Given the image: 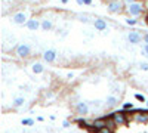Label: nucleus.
Returning a JSON list of instances; mask_svg holds the SVG:
<instances>
[{
    "instance_id": "nucleus-1",
    "label": "nucleus",
    "mask_w": 148,
    "mask_h": 133,
    "mask_svg": "<svg viewBox=\"0 0 148 133\" xmlns=\"http://www.w3.org/2000/svg\"><path fill=\"white\" fill-rule=\"evenodd\" d=\"M144 10H145V5H144V2H141V0H136V2H133V3H130L125 8V12L130 18L141 16L144 14Z\"/></svg>"
},
{
    "instance_id": "nucleus-2",
    "label": "nucleus",
    "mask_w": 148,
    "mask_h": 133,
    "mask_svg": "<svg viewBox=\"0 0 148 133\" xmlns=\"http://www.w3.org/2000/svg\"><path fill=\"white\" fill-rule=\"evenodd\" d=\"M111 120L114 121V124L119 127V126H126L129 123V118H127V114L125 111H114L108 115Z\"/></svg>"
},
{
    "instance_id": "nucleus-3",
    "label": "nucleus",
    "mask_w": 148,
    "mask_h": 133,
    "mask_svg": "<svg viewBox=\"0 0 148 133\" xmlns=\"http://www.w3.org/2000/svg\"><path fill=\"white\" fill-rule=\"evenodd\" d=\"M125 8H126V5L123 0H111L107 5V10L110 14H120V12H125Z\"/></svg>"
},
{
    "instance_id": "nucleus-4",
    "label": "nucleus",
    "mask_w": 148,
    "mask_h": 133,
    "mask_svg": "<svg viewBox=\"0 0 148 133\" xmlns=\"http://www.w3.org/2000/svg\"><path fill=\"white\" fill-rule=\"evenodd\" d=\"M15 55L18 58H28L31 55V47L27 43H21L15 47Z\"/></svg>"
},
{
    "instance_id": "nucleus-5",
    "label": "nucleus",
    "mask_w": 148,
    "mask_h": 133,
    "mask_svg": "<svg viewBox=\"0 0 148 133\" xmlns=\"http://www.w3.org/2000/svg\"><path fill=\"white\" fill-rule=\"evenodd\" d=\"M132 120L136 123H142L147 124L148 123V113L144 110H135V113L132 114Z\"/></svg>"
},
{
    "instance_id": "nucleus-6",
    "label": "nucleus",
    "mask_w": 148,
    "mask_h": 133,
    "mask_svg": "<svg viewBox=\"0 0 148 133\" xmlns=\"http://www.w3.org/2000/svg\"><path fill=\"white\" fill-rule=\"evenodd\" d=\"M12 22L16 24V25H24V24L28 22V16L25 12H16V14H14V16H12Z\"/></svg>"
},
{
    "instance_id": "nucleus-7",
    "label": "nucleus",
    "mask_w": 148,
    "mask_h": 133,
    "mask_svg": "<svg viewBox=\"0 0 148 133\" xmlns=\"http://www.w3.org/2000/svg\"><path fill=\"white\" fill-rule=\"evenodd\" d=\"M76 113L80 114L82 117L88 115V114H89V104H88V102H84V101L77 102V104H76Z\"/></svg>"
},
{
    "instance_id": "nucleus-8",
    "label": "nucleus",
    "mask_w": 148,
    "mask_h": 133,
    "mask_svg": "<svg viewBox=\"0 0 148 133\" xmlns=\"http://www.w3.org/2000/svg\"><path fill=\"white\" fill-rule=\"evenodd\" d=\"M92 123H93V130H98V129H104V127H108V118H107V117L95 118Z\"/></svg>"
},
{
    "instance_id": "nucleus-9",
    "label": "nucleus",
    "mask_w": 148,
    "mask_h": 133,
    "mask_svg": "<svg viewBox=\"0 0 148 133\" xmlns=\"http://www.w3.org/2000/svg\"><path fill=\"white\" fill-rule=\"evenodd\" d=\"M25 25H27V28L30 31H37L39 28H42V22L39 19H36V18H31V19H28V22L25 24Z\"/></svg>"
},
{
    "instance_id": "nucleus-10",
    "label": "nucleus",
    "mask_w": 148,
    "mask_h": 133,
    "mask_svg": "<svg viewBox=\"0 0 148 133\" xmlns=\"http://www.w3.org/2000/svg\"><path fill=\"white\" fill-rule=\"evenodd\" d=\"M43 59L46 62H55V59H56V52L53 50V49H47V50H45V53H43Z\"/></svg>"
},
{
    "instance_id": "nucleus-11",
    "label": "nucleus",
    "mask_w": 148,
    "mask_h": 133,
    "mask_svg": "<svg viewBox=\"0 0 148 133\" xmlns=\"http://www.w3.org/2000/svg\"><path fill=\"white\" fill-rule=\"evenodd\" d=\"M141 34L138 33V31H130L129 34H127V40H129V43H132V44H138L139 42H141Z\"/></svg>"
},
{
    "instance_id": "nucleus-12",
    "label": "nucleus",
    "mask_w": 148,
    "mask_h": 133,
    "mask_svg": "<svg viewBox=\"0 0 148 133\" xmlns=\"http://www.w3.org/2000/svg\"><path fill=\"white\" fill-rule=\"evenodd\" d=\"M93 25H95V28H96L98 31L107 30V22H105L104 19H101V18H96V19L93 21Z\"/></svg>"
},
{
    "instance_id": "nucleus-13",
    "label": "nucleus",
    "mask_w": 148,
    "mask_h": 133,
    "mask_svg": "<svg viewBox=\"0 0 148 133\" xmlns=\"http://www.w3.org/2000/svg\"><path fill=\"white\" fill-rule=\"evenodd\" d=\"M31 71L34 72V74H42V72L45 71V67L40 62H34L33 67H31Z\"/></svg>"
},
{
    "instance_id": "nucleus-14",
    "label": "nucleus",
    "mask_w": 148,
    "mask_h": 133,
    "mask_svg": "<svg viewBox=\"0 0 148 133\" xmlns=\"http://www.w3.org/2000/svg\"><path fill=\"white\" fill-rule=\"evenodd\" d=\"M24 104H25V99H24L22 96H18V98H15L14 102H12V106L14 108H21V106H24Z\"/></svg>"
},
{
    "instance_id": "nucleus-15",
    "label": "nucleus",
    "mask_w": 148,
    "mask_h": 133,
    "mask_svg": "<svg viewBox=\"0 0 148 133\" xmlns=\"http://www.w3.org/2000/svg\"><path fill=\"white\" fill-rule=\"evenodd\" d=\"M117 104H119V98H117V96L111 95V96L107 98V106H116Z\"/></svg>"
},
{
    "instance_id": "nucleus-16",
    "label": "nucleus",
    "mask_w": 148,
    "mask_h": 133,
    "mask_svg": "<svg viewBox=\"0 0 148 133\" xmlns=\"http://www.w3.org/2000/svg\"><path fill=\"white\" fill-rule=\"evenodd\" d=\"M52 28V21L51 19H43L42 21V30L43 31H49Z\"/></svg>"
},
{
    "instance_id": "nucleus-17",
    "label": "nucleus",
    "mask_w": 148,
    "mask_h": 133,
    "mask_svg": "<svg viewBox=\"0 0 148 133\" xmlns=\"http://www.w3.org/2000/svg\"><path fill=\"white\" fill-rule=\"evenodd\" d=\"M21 124L22 126H33L34 124V120L33 118H22L21 120Z\"/></svg>"
},
{
    "instance_id": "nucleus-18",
    "label": "nucleus",
    "mask_w": 148,
    "mask_h": 133,
    "mask_svg": "<svg viewBox=\"0 0 148 133\" xmlns=\"http://www.w3.org/2000/svg\"><path fill=\"white\" fill-rule=\"evenodd\" d=\"M135 99L139 101V102H147V98H145L142 93H135Z\"/></svg>"
},
{
    "instance_id": "nucleus-19",
    "label": "nucleus",
    "mask_w": 148,
    "mask_h": 133,
    "mask_svg": "<svg viewBox=\"0 0 148 133\" xmlns=\"http://www.w3.org/2000/svg\"><path fill=\"white\" fill-rule=\"evenodd\" d=\"M95 133H113V129H110V127H104V129H98V130H95Z\"/></svg>"
},
{
    "instance_id": "nucleus-20",
    "label": "nucleus",
    "mask_w": 148,
    "mask_h": 133,
    "mask_svg": "<svg viewBox=\"0 0 148 133\" xmlns=\"http://www.w3.org/2000/svg\"><path fill=\"white\" fill-rule=\"evenodd\" d=\"M127 110H133V104L132 102H125L123 104V111H127Z\"/></svg>"
},
{
    "instance_id": "nucleus-21",
    "label": "nucleus",
    "mask_w": 148,
    "mask_h": 133,
    "mask_svg": "<svg viewBox=\"0 0 148 133\" xmlns=\"http://www.w3.org/2000/svg\"><path fill=\"white\" fill-rule=\"evenodd\" d=\"M126 24H127V25H136V24H138V19H135V18H127L126 19Z\"/></svg>"
},
{
    "instance_id": "nucleus-22",
    "label": "nucleus",
    "mask_w": 148,
    "mask_h": 133,
    "mask_svg": "<svg viewBox=\"0 0 148 133\" xmlns=\"http://www.w3.org/2000/svg\"><path fill=\"white\" fill-rule=\"evenodd\" d=\"M89 105H90L92 108H99V106H101V101H92Z\"/></svg>"
},
{
    "instance_id": "nucleus-23",
    "label": "nucleus",
    "mask_w": 148,
    "mask_h": 133,
    "mask_svg": "<svg viewBox=\"0 0 148 133\" xmlns=\"http://www.w3.org/2000/svg\"><path fill=\"white\" fill-rule=\"evenodd\" d=\"M139 67H141V70H144V71H148V64H147V62H142Z\"/></svg>"
},
{
    "instance_id": "nucleus-24",
    "label": "nucleus",
    "mask_w": 148,
    "mask_h": 133,
    "mask_svg": "<svg viewBox=\"0 0 148 133\" xmlns=\"http://www.w3.org/2000/svg\"><path fill=\"white\" fill-rule=\"evenodd\" d=\"M80 21L82 22H89V18L86 16V15H80Z\"/></svg>"
},
{
    "instance_id": "nucleus-25",
    "label": "nucleus",
    "mask_w": 148,
    "mask_h": 133,
    "mask_svg": "<svg viewBox=\"0 0 148 133\" xmlns=\"http://www.w3.org/2000/svg\"><path fill=\"white\" fill-rule=\"evenodd\" d=\"M62 127H65V129H68V127H70V121H68V120H65V121L62 123Z\"/></svg>"
},
{
    "instance_id": "nucleus-26",
    "label": "nucleus",
    "mask_w": 148,
    "mask_h": 133,
    "mask_svg": "<svg viewBox=\"0 0 148 133\" xmlns=\"http://www.w3.org/2000/svg\"><path fill=\"white\" fill-rule=\"evenodd\" d=\"M125 2V5L127 6V5H130V3H133V2H136V0H123Z\"/></svg>"
},
{
    "instance_id": "nucleus-27",
    "label": "nucleus",
    "mask_w": 148,
    "mask_h": 133,
    "mask_svg": "<svg viewBox=\"0 0 148 133\" xmlns=\"http://www.w3.org/2000/svg\"><path fill=\"white\" fill-rule=\"evenodd\" d=\"M67 78H68V80H73V78H74V74H73V72H68V74H67Z\"/></svg>"
},
{
    "instance_id": "nucleus-28",
    "label": "nucleus",
    "mask_w": 148,
    "mask_h": 133,
    "mask_svg": "<svg viewBox=\"0 0 148 133\" xmlns=\"http://www.w3.org/2000/svg\"><path fill=\"white\" fill-rule=\"evenodd\" d=\"M144 52H145V55H148V43H145V46H144Z\"/></svg>"
},
{
    "instance_id": "nucleus-29",
    "label": "nucleus",
    "mask_w": 148,
    "mask_h": 133,
    "mask_svg": "<svg viewBox=\"0 0 148 133\" xmlns=\"http://www.w3.org/2000/svg\"><path fill=\"white\" fill-rule=\"evenodd\" d=\"M84 5H92V0H84Z\"/></svg>"
},
{
    "instance_id": "nucleus-30",
    "label": "nucleus",
    "mask_w": 148,
    "mask_h": 133,
    "mask_svg": "<svg viewBox=\"0 0 148 133\" xmlns=\"http://www.w3.org/2000/svg\"><path fill=\"white\" fill-rule=\"evenodd\" d=\"M144 42H145V43H148V34H145V35H144Z\"/></svg>"
},
{
    "instance_id": "nucleus-31",
    "label": "nucleus",
    "mask_w": 148,
    "mask_h": 133,
    "mask_svg": "<svg viewBox=\"0 0 148 133\" xmlns=\"http://www.w3.org/2000/svg\"><path fill=\"white\" fill-rule=\"evenodd\" d=\"M76 2H77L79 5H84V0H76Z\"/></svg>"
},
{
    "instance_id": "nucleus-32",
    "label": "nucleus",
    "mask_w": 148,
    "mask_h": 133,
    "mask_svg": "<svg viewBox=\"0 0 148 133\" xmlns=\"http://www.w3.org/2000/svg\"><path fill=\"white\" fill-rule=\"evenodd\" d=\"M61 2H62V3L65 5V3H68V0H61Z\"/></svg>"
},
{
    "instance_id": "nucleus-33",
    "label": "nucleus",
    "mask_w": 148,
    "mask_h": 133,
    "mask_svg": "<svg viewBox=\"0 0 148 133\" xmlns=\"http://www.w3.org/2000/svg\"><path fill=\"white\" fill-rule=\"evenodd\" d=\"M145 105H147V108H148V99H147V102H145Z\"/></svg>"
}]
</instances>
